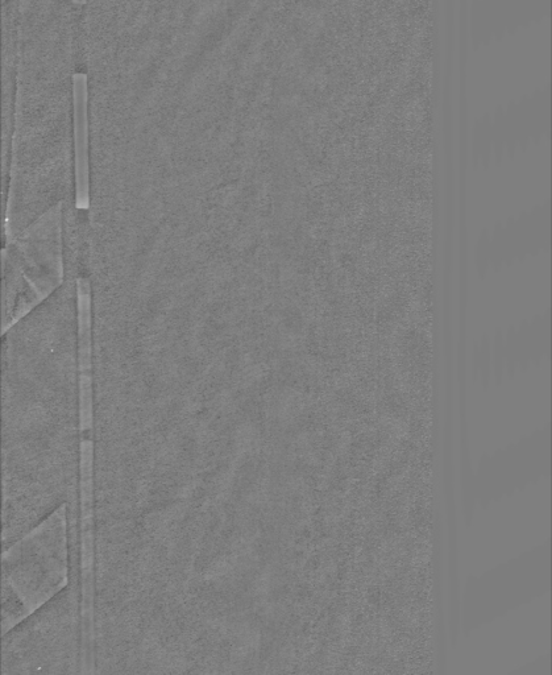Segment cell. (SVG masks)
<instances>
[{"label": "cell", "instance_id": "7a4b0ae2", "mask_svg": "<svg viewBox=\"0 0 552 675\" xmlns=\"http://www.w3.org/2000/svg\"><path fill=\"white\" fill-rule=\"evenodd\" d=\"M74 3L77 4V6H82V4L86 3V0H73Z\"/></svg>", "mask_w": 552, "mask_h": 675}, {"label": "cell", "instance_id": "6da1fadb", "mask_svg": "<svg viewBox=\"0 0 552 675\" xmlns=\"http://www.w3.org/2000/svg\"><path fill=\"white\" fill-rule=\"evenodd\" d=\"M74 136L77 157V204L89 206V175H87V77L85 73L73 76Z\"/></svg>", "mask_w": 552, "mask_h": 675}]
</instances>
